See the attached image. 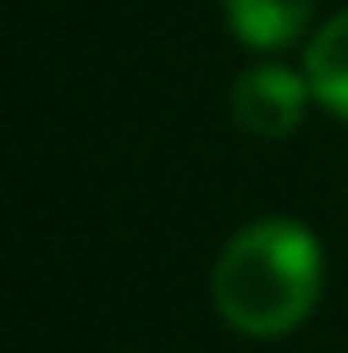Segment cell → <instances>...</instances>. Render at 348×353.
Wrapping results in <instances>:
<instances>
[{
  "label": "cell",
  "mask_w": 348,
  "mask_h": 353,
  "mask_svg": "<svg viewBox=\"0 0 348 353\" xmlns=\"http://www.w3.org/2000/svg\"><path fill=\"white\" fill-rule=\"evenodd\" d=\"M307 103H313V88H307V72L292 67H251L246 77H236L231 88V113L236 123L256 139H287L297 123H303Z\"/></svg>",
  "instance_id": "2"
},
{
  "label": "cell",
  "mask_w": 348,
  "mask_h": 353,
  "mask_svg": "<svg viewBox=\"0 0 348 353\" xmlns=\"http://www.w3.org/2000/svg\"><path fill=\"white\" fill-rule=\"evenodd\" d=\"M215 312L246 338L292 333L323 297V246L297 221H256L236 230L210 276Z\"/></svg>",
  "instance_id": "1"
},
{
  "label": "cell",
  "mask_w": 348,
  "mask_h": 353,
  "mask_svg": "<svg viewBox=\"0 0 348 353\" xmlns=\"http://www.w3.org/2000/svg\"><path fill=\"white\" fill-rule=\"evenodd\" d=\"M221 6H225V21H231L241 46L277 52V46H292L307 31L318 0H221Z\"/></svg>",
  "instance_id": "3"
},
{
  "label": "cell",
  "mask_w": 348,
  "mask_h": 353,
  "mask_svg": "<svg viewBox=\"0 0 348 353\" xmlns=\"http://www.w3.org/2000/svg\"><path fill=\"white\" fill-rule=\"evenodd\" d=\"M303 72H307V88H313V103H323L328 113H338L348 123V10H338L307 41Z\"/></svg>",
  "instance_id": "4"
}]
</instances>
